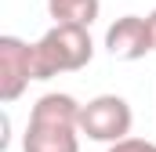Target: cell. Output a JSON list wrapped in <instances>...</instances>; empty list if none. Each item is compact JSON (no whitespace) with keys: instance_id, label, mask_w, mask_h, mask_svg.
Here are the masks:
<instances>
[{"instance_id":"cell-1","label":"cell","mask_w":156,"mask_h":152,"mask_svg":"<svg viewBox=\"0 0 156 152\" xmlns=\"http://www.w3.org/2000/svg\"><path fill=\"white\" fill-rule=\"evenodd\" d=\"M80 105L73 94L51 91L29 109L22 152H80Z\"/></svg>"},{"instance_id":"cell-6","label":"cell","mask_w":156,"mask_h":152,"mask_svg":"<svg viewBox=\"0 0 156 152\" xmlns=\"http://www.w3.org/2000/svg\"><path fill=\"white\" fill-rule=\"evenodd\" d=\"M102 4L98 0H47V15L55 18V26H87L98 18Z\"/></svg>"},{"instance_id":"cell-8","label":"cell","mask_w":156,"mask_h":152,"mask_svg":"<svg viewBox=\"0 0 156 152\" xmlns=\"http://www.w3.org/2000/svg\"><path fill=\"white\" fill-rule=\"evenodd\" d=\"M149 26H153V40H156V11L149 15Z\"/></svg>"},{"instance_id":"cell-2","label":"cell","mask_w":156,"mask_h":152,"mask_svg":"<svg viewBox=\"0 0 156 152\" xmlns=\"http://www.w3.org/2000/svg\"><path fill=\"white\" fill-rule=\"evenodd\" d=\"M91 58H94V40L87 33V26H51L33 43L37 80H51L58 73H76L83 65H91Z\"/></svg>"},{"instance_id":"cell-5","label":"cell","mask_w":156,"mask_h":152,"mask_svg":"<svg viewBox=\"0 0 156 152\" xmlns=\"http://www.w3.org/2000/svg\"><path fill=\"white\" fill-rule=\"evenodd\" d=\"M105 51L116 58V62H142L149 51H156L153 40V26H149V15H123L116 18L109 29H105Z\"/></svg>"},{"instance_id":"cell-3","label":"cell","mask_w":156,"mask_h":152,"mask_svg":"<svg viewBox=\"0 0 156 152\" xmlns=\"http://www.w3.org/2000/svg\"><path fill=\"white\" fill-rule=\"evenodd\" d=\"M131 123H134V112L127 98L120 94H98L80 109V134L102 145H116L123 138H131Z\"/></svg>"},{"instance_id":"cell-7","label":"cell","mask_w":156,"mask_h":152,"mask_svg":"<svg viewBox=\"0 0 156 152\" xmlns=\"http://www.w3.org/2000/svg\"><path fill=\"white\" fill-rule=\"evenodd\" d=\"M105 152H156V141H145V138H123L116 145H109Z\"/></svg>"},{"instance_id":"cell-4","label":"cell","mask_w":156,"mask_h":152,"mask_svg":"<svg viewBox=\"0 0 156 152\" xmlns=\"http://www.w3.org/2000/svg\"><path fill=\"white\" fill-rule=\"evenodd\" d=\"M33 80H37L33 43H26L18 36H0V102L15 105Z\"/></svg>"}]
</instances>
